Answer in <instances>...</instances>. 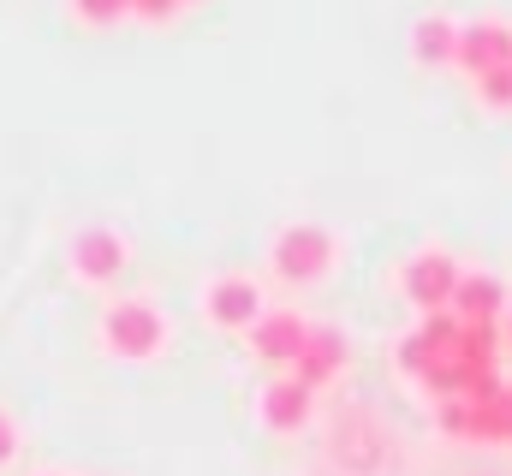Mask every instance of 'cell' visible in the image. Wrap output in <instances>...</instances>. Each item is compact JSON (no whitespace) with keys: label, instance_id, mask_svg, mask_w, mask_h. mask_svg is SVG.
Instances as JSON below:
<instances>
[{"label":"cell","instance_id":"8fae6325","mask_svg":"<svg viewBox=\"0 0 512 476\" xmlns=\"http://www.w3.org/2000/svg\"><path fill=\"white\" fill-rule=\"evenodd\" d=\"M459 322H495L501 328V316H507V286L495 280V274H459V292H453V304H447Z\"/></svg>","mask_w":512,"mask_h":476},{"label":"cell","instance_id":"6da1fadb","mask_svg":"<svg viewBox=\"0 0 512 476\" xmlns=\"http://www.w3.org/2000/svg\"><path fill=\"white\" fill-rule=\"evenodd\" d=\"M167 340H173V328H167V310L155 298L126 292V298H114L96 316V346L114 363H155V357L167 352Z\"/></svg>","mask_w":512,"mask_h":476},{"label":"cell","instance_id":"ba28073f","mask_svg":"<svg viewBox=\"0 0 512 476\" xmlns=\"http://www.w3.org/2000/svg\"><path fill=\"white\" fill-rule=\"evenodd\" d=\"M256 411H262V429L298 435V429H310V417H316V387H304V381L286 369V375H274V381L256 393Z\"/></svg>","mask_w":512,"mask_h":476},{"label":"cell","instance_id":"9a60e30c","mask_svg":"<svg viewBox=\"0 0 512 476\" xmlns=\"http://www.w3.org/2000/svg\"><path fill=\"white\" fill-rule=\"evenodd\" d=\"M185 12V0H131V18L137 24H173Z\"/></svg>","mask_w":512,"mask_h":476},{"label":"cell","instance_id":"7c38bea8","mask_svg":"<svg viewBox=\"0 0 512 476\" xmlns=\"http://www.w3.org/2000/svg\"><path fill=\"white\" fill-rule=\"evenodd\" d=\"M411 60L417 66H453L459 60V24L447 12H423L411 24Z\"/></svg>","mask_w":512,"mask_h":476},{"label":"cell","instance_id":"8992f818","mask_svg":"<svg viewBox=\"0 0 512 476\" xmlns=\"http://www.w3.org/2000/svg\"><path fill=\"white\" fill-rule=\"evenodd\" d=\"M262 310H268V304H262L256 274H215V280L203 286V322H209L215 334H251Z\"/></svg>","mask_w":512,"mask_h":476},{"label":"cell","instance_id":"7a4b0ae2","mask_svg":"<svg viewBox=\"0 0 512 476\" xmlns=\"http://www.w3.org/2000/svg\"><path fill=\"white\" fill-rule=\"evenodd\" d=\"M334 262H340V238L316 221H292L268 238V274L286 286H316L334 274Z\"/></svg>","mask_w":512,"mask_h":476},{"label":"cell","instance_id":"277c9868","mask_svg":"<svg viewBox=\"0 0 512 476\" xmlns=\"http://www.w3.org/2000/svg\"><path fill=\"white\" fill-rule=\"evenodd\" d=\"M459 262L447 256V250H411L405 256V268H399V292H405V304L411 310H423V316H435V310H447L453 304V292H459Z\"/></svg>","mask_w":512,"mask_h":476},{"label":"cell","instance_id":"ac0fdd59","mask_svg":"<svg viewBox=\"0 0 512 476\" xmlns=\"http://www.w3.org/2000/svg\"><path fill=\"white\" fill-rule=\"evenodd\" d=\"M185 6H197V0H185Z\"/></svg>","mask_w":512,"mask_h":476},{"label":"cell","instance_id":"2e32d148","mask_svg":"<svg viewBox=\"0 0 512 476\" xmlns=\"http://www.w3.org/2000/svg\"><path fill=\"white\" fill-rule=\"evenodd\" d=\"M18 441H24V435H18V423H12V411H0V471H6L12 459H18Z\"/></svg>","mask_w":512,"mask_h":476},{"label":"cell","instance_id":"3957f363","mask_svg":"<svg viewBox=\"0 0 512 476\" xmlns=\"http://www.w3.org/2000/svg\"><path fill=\"white\" fill-rule=\"evenodd\" d=\"M435 423L453 441H501V447H512V387L489 393V399H441Z\"/></svg>","mask_w":512,"mask_h":476},{"label":"cell","instance_id":"5b68a950","mask_svg":"<svg viewBox=\"0 0 512 476\" xmlns=\"http://www.w3.org/2000/svg\"><path fill=\"white\" fill-rule=\"evenodd\" d=\"M66 268L84 286H114L131 268V238L120 227H78L72 244H66Z\"/></svg>","mask_w":512,"mask_h":476},{"label":"cell","instance_id":"e0dca14e","mask_svg":"<svg viewBox=\"0 0 512 476\" xmlns=\"http://www.w3.org/2000/svg\"><path fill=\"white\" fill-rule=\"evenodd\" d=\"M501 328H507V340H512V304H507V316H501Z\"/></svg>","mask_w":512,"mask_h":476},{"label":"cell","instance_id":"4fadbf2b","mask_svg":"<svg viewBox=\"0 0 512 476\" xmlns=\"http://www.w3.org/2000/svg\"><path fill=\"white\" fill-rule=\"evenodd\" d=\"M66 6H72V18L90 24V30H114V24L131 18V0H66Z\"/></svg>","mask_w":512,"mask_h":476},{"label":"cell","instance_id":"9c48e42d","mask_svg":"<svg viewBox=\"0 0 512 476\" xmlns=\"http://www.w3.org/2000/svg\"><path fill=\"white\" fill-rule=\"evenodd\" d=\"M453 66L471 72V78H483V72H495V66H512V24H501V18L459 24V60H453Z\"/></svg>","mask_w":512,"mask_h":476},{"label":"cell","instance_id":"5bb4252c","mask_svg":"<svg viewBox=\"0 0 512 476\" xmlns=\"http://www.w3.org/2000/svg\"><path fill=\"white\" fill-rule=\"evenodd\" d=\"M471 84H477V102H483V108L512 114V66H495V72H483V78H471Z\"/></svg>","mask_w":512,"mask_h":476},{"label":"cell","instance_id":"30bf717a","mask_svg":"<svg viewBox=\"0 0 512 476\" xmlns=\"http://www.w3.org/2000/svg\"><path fill=\"white\" fill-rule=\"evenodd\" d=\"M346 363H352L346 334H340V328L310 322V340H304V352H298V363H292V375H298L304 387H328V381H340V375H346Z\"/></svg>","mask_w":512,"mask_h":476},{"label":"cell","instance_id":"52a82bcc","mask_svg":"<svg viewBox=\"0 0 512 476\" xmlns=\"http://www.w3.org/2000/svg\"><path fill=\"white\" fill-rule=\"evenodd\" d=\"M304 340H310V322H304V310H292V304L262 310V316H256V328L245 334V346H251L256 363H268V369H280V375L298 363Z\"/></svg>","mask_w":512,"mask_h":476}]
</instances>
